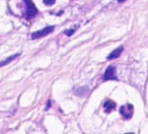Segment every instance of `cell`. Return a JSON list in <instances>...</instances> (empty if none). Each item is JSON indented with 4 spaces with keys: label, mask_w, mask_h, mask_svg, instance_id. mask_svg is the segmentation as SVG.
<instances>
[{
    "label": "cell",
    "mask_w": 148,
    "mask_h": 134,
    "mask_svg": "<svg viewBox=\"0 0 148 134\" xmlns=\"http://www.w3.org/2000/svg\"><path fill=\"white\" fill-rule=\"evenodd\" d=\"M38 14V9L35 6L32 0H25V11H23V17L27 21L34 19Z\"/></svg>",
    "instance_id": "cell-1"
},
{
    "label": "cell",
    "mask_w": 148,
    "mask_h": 134,
    "mask_svg": "<svg viewBox=\"0 0 148 134\" xmlns=\"http://www.w3.org/2000/svg\"><path fill=\"white\" fill-rule=\"evenodd\" d=\"M118 1H119V2H125L126 0H118Z\"/></svg>",
    "instance_id": "cell-11"
},
{
    "label": "cell",
    "mask_w": 148,
    "mask_h": 134,
    "mask_svg": "<svg viewBox=\"0 0 148 134\" xmlns=\"http://www.w3.org/2000/svg\"><path fill=\"white\" fill-rule=\"evenodd\" d=\"M56 0H44V3L46 5H53L55 3Z\"/></svg>",
    "instance_id": "cell-9"
},
{
    "label": "cell",
    "mask_w": 148,
    "mask_h": 134,
    "mask_svg": "<svg viewBox=\"0 0 148 134\" xmlns=\"http://www.w3.org/2000/svg\"><path fill=\"white\" fill-rule=\"evenodd\" d=\"M88 91H89L88 87L84 85V87H80L75 89V95H76L77 97H85V96L88 93Z\"/></svg>",
    "instance_id": "cell-5"
},
{
    "label": "cell",
    "mask_w": 148,
    "mask_h": 134,
    "mask_svg": "<svg viewBox=\"0 0 148 134\" xmlns=\"http://www.w3.org/2000/svg\"><path fill=\"white\" fill-rule=\"evenodd\" d=\"M115 108H116L115 102L111 101V100H109V101H106L105 104H103V109H105V111L107 112V113L112 112V110H114Z\"/></svg>",
    "instance_id": "cell-7"
},
{
    "label": "cell",
    "mask_w": 148,
    "mask_h": 134,
    "mask_svg": "<svg viewBox=\"0 0 148 134\" xmlns=\"http://www.w3.org/2000/svg\"><path fill=\"white\" fill-rule=\"evenodd\" d=\"M116 80L117 76H116V68L114 66H109L106 70L105 74H103V80L107 81V80Z\"/></svg>",
    "instance_id": "cell-4"
},
{
    "label": "cell",
    "mask_w": 148,
    "mask_h": 134,
    "mask_svg": "<svg viewBox=\"0 0 148 134\" xmlns=\"http://www.w3.org/2000/svg\"><path fill=\"white\" fill-rule=\"evenodd\" d=\"M123 50H124V48L122 47V46H121V47H119V48H117V49L114 50V51L112 52V53L110 54L109 56H108V59H109V60H113V59H116V58L120 57V55L122 54Z\"/></svg>",
    "instance_id": "cell-6"
},
{
    "label": "cell",
    "mask_w": 148,
    "mask_h": 134,
    "mask_svg": "<svg viewBox=\"0 0 148 134\" xmlns=\"http://www.w3.org/2000/svg\"><path fill=\"white\" fill-rule=\"evenodd\" d=\"M54 29H55V27H53V25L46 27H44V29H42L41 31H37V32H35V33H33L31 35V38L33 40H36V39H40V38L46 37L47 35L51 34L52 32L54 31Z\"/></svg>",
    "instance_id": "cell-2"
},
{
    "label": "cell",
    "mask_w": 148,
    "mask_h": 134,
    "mask_svg": "<svg viewBox=\"0 0 148 134\" xmlns=\"http://www.w3.org/2000/svg\"><path fill=\"white\" fill-rule=\"evenodd\" d=\"M19 55H21V53H17V54H15V55H12V56H10V57L6 58V59H4L3 61H0V67H2V66L6 65V64L10 63L11 61H13V60L16 59Z\"/></svg>",
    "instance_id": "cell-8"
},
{
    "label": "cell",
    "mask_w": 148,
    "mask_h": 134,
    "mask_svg": "<svg viewBox=\"0 0 148 134\" xmlns=\"http://www.w3.org/2000/svg\"><path fill=\"white\" fill-rule=\"evenodd\" d=\"M74 32H75V30H68V31H65V35L66 36H68V37H70V36H71L72 35V34H73L74 33Z\"/></svg>",
    "instance_id": "cell-10"
},
{
    "label": "cell",
    "mask_w": 148,
    "mask_h": 134,
    "mask_svg": "<svg viewBox=\"0 0 148 134\" xmlns=\"http://www.w3.org/2000/svg\"><path fill=\"white\" fill-rule=\"evenodd\" d=\"M120 113L124 117V119H131L134 113V108L131 104H127L125 106H122L120 109Z\"/></svg>",
    "instance_id": "cell-3"
}]
</instances>
